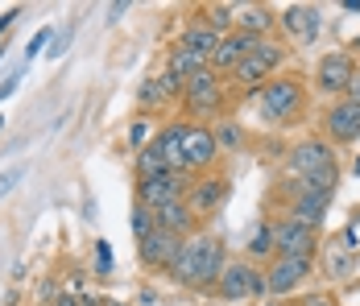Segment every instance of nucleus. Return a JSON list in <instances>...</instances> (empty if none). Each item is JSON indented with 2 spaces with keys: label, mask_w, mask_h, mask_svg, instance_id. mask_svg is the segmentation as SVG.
<instances>
[{
  "label": "nucleus",
  "mask_w": 360,
  "mask_h": 306,
  "mask_svg": "<svg viewBox=\"0 0 360 306\" xmlns=\"http://www.w3.org/2000/svg\"><path fill=\"white\" fill-rule=\"evenodd\" d=\"M67 42H71V30L54 34V42H50V50H46V58H63V54H67Z\"/></svg>",
  "instance_id": "f704fd0d"
},
{
  "label": "nucleus",
  "mask_w": 360,
  "mask_h": 306,
  "mask_svg": "<svg viewBox=\"0 0 360 306\" xmlns=\"http://www.w3.org/2000/svg\"><path fill=\"white\" fill-rule=\"evenodd\" d=\"M252 100V112H257V120L265 125V129H294V125H302L307 120V112H311V83L298 75V70H282L278 79H269Z\"/></svg>",
  "instance_id": "f257e3e1"
},
{
  "label": "nucleus",
  "mask_w": 360,
  "mask_h": 306,
  "mask_svg": "<svg viewBox=\"0 0 360 306\" xmlns=\"http://www.w3.org/2000/svg\"><path fill=\"white\" fill-rule=\"evenodd\" d=\"M166 170H170V162H166L158 141H149L145 149H137V178H153V174H166Z\"/></svg>",
  "instance_id": "cd10ccee"
},
{
  "label": "nucleus",
  "mask_w": 360,
  "mask_h": 306,
  "mask_svg": "<svg viewBox=\"0 0 360 306\" xmlns=\"http://www.w3.org/2000/svg\"><path fill=\"white\" fill-rule=\"evenodd\" d=\"M21 178H25V166H13V170L0 174V199H4V195H8V191H13V186L21 182Z\"/></svg>",
  "instance_id": "473e14b6"
},
{
  "label": "nucleus",
  "mask_w": 360,
  "mask_h": 306,
  "mask_svg": "<svg viewBox=\"0 0 360 306\" xmlns=\"http://www.w3.org/2000/svg\"><path fill=\"white\" fill-rule=\"evenodd\" d=\"M236 30L265 42V37L278 30V8H269V4H240L236 8Z\"/></svg>",
  "instance_id": "412c9836"
},
{
  "label": "nucleus",
  "mask_w": 360,
  "mask_h": 306,
  "mask_svg": "<svg viewBox=\"0 0 360 306\" xmlns=\"http://www.w3.org/2000/svg\"><path fill=\"white\" fill-rule=\"evenodd\" d=\"M340 8H344V13H352V17H360V0H344Z\"/></svg>",
  "instance_id": "ea45409f"
},
{
  "label": "nucleus",
  "mask_w": 360,
  "mask_h": 306,
  "mask_svg": "<svg viewBox=\"0 0 360 306\" xmlns=\"http://www.w3.org/2000/svg\"><path fill=\"white\" fill-rule=\"evenodd\" d=\"M129 224H133V236L137 240H145L158 224H153V211L149 207H141V203H133V215H129Z\"/></svg>",
  "instance_id": "c85d7f7f"
},
{
  "label": "nucleus",
  "mask_w": 360,
  "mask_h": 306,
  "mask_svg": "<svg viewBox=\"0 0 360 306\" xmlns=\"http://www.w3.org/2000/svg\"><path fill=\"white\" fill-rule=\"evenodd\" d=\"M104 306H133V302H120V298H104Z\"/></svg>",
  "instance_id": "79ce46f5"
},
{
  "label": "nucleus",
  "mask_w": 360,
  "mask_h": 306,
  "mask_svg": "<svg viewBox=\"0 0 360 306\" xmlns=\"http://www.w3.org/2000/svg\"><path fill=\"white\" fill-rule=\"evenodd\" d=\"M274 244H278V257H319V228L282 211L274 219Z\"/></svg>",
  "instance_id": "9d476101"
},
{
  "label": "nucleus",
  "mask_w": 360,
  "mask_h": 306,
  "mask_svg": "<svg viewBox=\"0 0 360 306\" xmlns=\"http://www.w3.org/2000/svg\"><path fill=\"white\" fill-rule=\"evenodd\" d=\"M17 17H21V8H8V13H0V37L17 25Z\"/></svg>",
  "instance_id": "e433bc0d"
},
{
  "label": "nucleus",
  "mask_w": 360,
  "mask_h": 306,
  "mask_svg": "<svg viewBox=\"0 0 360 306\" xmlns=\"http://www.w3.org/2000/svg\"><path fill=\"white\" fill-rule=\"evenodd\" d=\"M236 8L240 4H203L199 8V21L212 25L219 37H228V34H236Z\"/></svg>",
  "instance_id": "a878e982"
},
{
  "label": "nucleus",
  "mask_w": 360,
  "mask_h": 306,
  "mask_svg": "<svg viewBox=\"0 0 360 306\" xmlns=\"http://www.w3.org/2000/svg\"><path fill=\"white\" fill-rule=\"evenodd\" d=\"M96 273H100V277L112 273V244L108 240H96Z\"/></svg>",
  "instance_id": "7c9ffc66"
},
{
  "label": "nucleus",
  "mask_w": 360,
  "mask_h": 306,
  "mask_svg": "<svg viewBox=\"0 0 360 306\" xmlns=\"http://www.w3.org/2000/svg\"><path fill=\"white\" fill-rule=\"evenodd\" d=\"M240 257L252 261V265H261V269L278 257V244H274V219H257V224H252L249 236H245V244H240Z\"/></svg>",
  "instance_id": "6ab92c4d"
},
{
  "label": "nucleus",
  "mask_w": 360,
  "mask_h": 306,
  "mask_svg": "<svg viewBox=\"0 0 360 306\" xmlns=\"http://www.w3.org/2000/svg\"><path fill=\"white\" fill-rule=\"evenodd\" d=\"M203 67H207V58H199V54H186V50H179V46H170V54H166V70H170L179 83H186L191 75H199Z\"/></svg>",
  "instance_id": "bb28decb"
},
{
  "label": "nucleus",
  "mask_w": 360,
  "mask_h": 306,
  "mask_svg": "<svg viewBox=\"0 0 360 306\" xmlns=\"http://www.w3.org/2000/svg\"><path fill=\"white\" fill-rule=\"evenodd\" d=\"M315 265H319L315 257H274V261L265 265L269 298H282V302H286L302 281H311V277H315Z\"/></svg>",
  "instance_id": "9b49d317"
},
{
  "label": "nucleus",
  "mask_w": 360,
  "mask_h": 306,
  "mask_svg": "<svg viewBox=\"0 0 360 306\" xmlns=\"http://www.w3.org/2000/svg\"><path fill=\"white\" fill-rule=\"evenodd\" d=\"M290 63V50L286 42H274V37H265V42H257V50H252L249 58L240 63V67L232 70V79H228V87L232 91H240V96H257L269 79H278Z\"/></svg>",
  "instance_id": "f03ea898"
},
{
  "label": "nucleus",
  "mask_w": 360,
  "mask_h": 306,
  "mask_svg": "<svg viewBox=\"0 0 360 306\" xmlns=\"http://www.w3.org/2000/svg\"><path fill=\"white\" fill-rule=\"evenodd\" d=\"M0 58H4V46H0Z\"/></svg>",
  "instance_id": "a18cd8bd"
},
{
  "label": "nucleus",
  "mask_w": 360,
  "mask_h": 306,
  "mask_svg": "<svg viewBox=\"0 0 360 306\" xmlns=\"http://www.w3.org/2000/svg\"><path fill=\"white\" fill-rule=\"evenodd\" d=\"M54 42V30H37L30 42H25V63H34L37 54H41V46H50Z\"/></svg>",
  "instance_id": "c756f323"
},
{
  "label": "nucleus",
  "mask_w": 360,
  "mask_h": 306,
  "mask_svg": "<svg viewBox=\"0 0 360 306\" xmlns=\"http://www.w3.org/2000/svg\"><path fill=\"white\" fill-rule=\"evenodd\" d=\"M352 174H356V178H360V153H356V162H352Z\"/></svg>",
  "instance_id": "37998d69"
},
{
  "label": "nucleus",
  "mask_w": 360,
  "mask_h": 306,
  "mask_svg": "<svg viewBox=\"0 0 360 306\" xmlns=\"http://www.w3.org/2000/svg\"><path fill=\"white\" fill-rule=\"evenodd\" d=\"M124 13H129V0H116V4L108 8V21H120Z\"/></svg>",
  "instance_id": "4c0bfd02"
},
{
  "label": "nucleus",
  "mask_w": 360,
  "mask_h": 306,
  "mask_svg": "<svg viewBox=\"0 0 360 306\" xmlns=\"http://www.w3.org/2000/svg\"><path fill=\"white\" fill-rule=\"evenodd\" d=\"M0 129H4V116H0Z\"/></svg>",
  "instance_id": "c03bdc74"
},
{
  "label": "nucleus",
  "mask_w": 360,
  "mask_h": 306,
  "mask_svg": "<svg viewBox=\"0 0 360 306\" xmlns=\"http://www.w3.org/2000/svg\"><path fill=\"white\" fill-rule=\"evenodd\" d=\"M149 141H153V136H149V125H145V120H137V125L129 129V145H133V149H145Z\"/></svg>",
  "instance_id": "72a5a7b5"
},
{
  "label": "nucleus",
  "mask_w": 360,
  "mask_h": 306,
  "mask_svg": "<svg viewBox=\"0 0 360 306\" xmlns=\"http://www.w3.org/2000/svg\"><path fill=\"white\" fill-rule=\"evenodd\" d=\"M228 265V244L216 232H195V286L191 290H216Z\"/></svg>",
  "instance_id": "1a4fd4ad"
},
{
  "label": "nucleus",
  "mask_w": 360,
  "mask_h": 306,
  "mask_svg": "<svg viewBox=\"0 0 360 306\" xmlns=\"http://www.w3.org/2000/svg\"><path fill=\"white\" fill-rule=\"evenodd\" d=\"M294 306H340V302H335V294H327V290H311V294H302Z\"/></svg>",
  "instance_id": "2f4dec72"
},
{
  "label": "nucleus",
  "mask_w": 360,
  "mask_h": 306,
  "mask_svg": "<svg viewBox=\"0 0 360 306\" xmlns=\"http://www.w3.org/2000/svg\"><path fill=\"white\" fill-rule=\"evenodd\" d=\"M319 253H323V273H327V277H335V281H340V277H348L352 265H356V253H348V248L340 244V236L331 240L327 248H319Z\"/></svg>",
  "instance_id": "393cba45"
},
{
  "label": "nucleus",
  "mask_w": 360,
  "mask_h": 306,
  "mask_svg": "<svg viewBox=\"0 0 360 306\" xmlns=\"http://www.w3.org/2000/svg\"><path fill=\"white\" fill-rule=\"evenodd\" d=\"M319 136L331 145H356L360 141V103L352 100H331L319 116Z\"/></svg>",
  "instance_id": "f8f14e48"
},
{
  "label": "nucleus",
  "mask_w": 360,
  "mask_h": 306,
  "mask_svg": "<svg viewBox=\"0 0 360 306\" xmlns=\"http://www.w3.org/2000/svg\"><path fill=\"white\" fill-rule=\"evenodd\" d=\"M286 211L294 215V219H302V224H311V228H319V232H323L327 211H331V195H319V191H298V195L286 203Z\"/></svg>",
  "instance_id": "aec40b11"
},
{
  "label": "nucleus",
  "mask_w": 360,
  "mask_h": 306,
  "mask_svg": "<svg viewBox=\"0 0 360 306\" xmlns=\"http://www.w3.org/2000/svg\"><path fill=\"white\" fill-rule=\"evenodd\" d=\"M216 298L228 306L236 302H265L269 298V281H265V269L261 265H252L245 257H228V265H224V277H219L216 286Z\"/></svg>",
  "instance_id": "7ed1b4c3"
},
{
  "label": "nucleus",
  "mask_w": 360,
  "mask_h": 306,
  "mask_svg": "<svg viewBox=\"0 0 360 306\" xmlns=\"http://www.w3.org/2000/svg\"><path fill=\"white\" fill-rule=\"evenodd\" d=\"M182 240L170 236V232H162V228H153L145 240H137V261H141L145 273H166L170 269V261L179 257Z\"/></svg>",
  "instance_id": "2eb2a0df"
},
{
  "label": "nucleus",
  "mask_w": 360,
  "mask_h": 306,
  "mask_svg": "<svg viewBox=\"0 0 360 306\" xmlns=\"http://www.w3.org/2000/svg\"><path fill=\"white\" fill-rule=\"evenodd\" d=\"M327 166H340V149L327 141V136H302L294 141L286 153H282V178H311V174L327 170Z\"/></svg>",
  "instance_id": "423d86ee"
},
{
  "label": "nucleus",
  "mask_w": 360,
  "mask_h": 306,
  "mask_svg": "<svg viewBox=\"0 0 360 306\" xmlns=\"http://www.w3.org/2000/svg\"><path fill=\"white\" fill-rule=\"evenodd\" d=\"M153 224H158L162 232L179 236V240H186V236L199 232V219H195V211L186 207V195L174 199V203H166V207H158V211H153Z\"/></svg>",
  "instance_id": "a211bd4d"
},
{
  "label": "nucleus",
  "mask_w": 360,
  "mask_h": 306,
  "mask_svg": "<svg viewBox=\"0 0 360 306\" xmlns=\"http://www.w3.org/2000/svg\"><path fill=\"white\" fill-rule=\"evenodd\" d=\"M212 136H216L219 153H240L249 145V133H245V125L236 116H219L216 125H212Z\"/></svg>",
  "instance_id": "b1692460"
},
{
  "label": "nucleus",
  "mask_w": 360,
  "mask_h": 306,
  "mask_svg": "<svg viewBox=\"0 0 360 306\" xmlns=\"http://www.w3.org/2000/svg\"><path fill=\"white\" fill-rule=\"evenodd\" d=\"M257 42H261V37H249V34H240V30H236V34H228V37H219V46L212 50L207 67L216 70V75H224V79H232V70L240 67L252 50H257Z\"/></svg>",
  "instance_id": "dca6fc26"
},
{
  "label": "nucleus",
  "mask_w": 360,
  "mask_h": 306,
  "mask_svg": "<svg viewBox=\"0 0 360 306\" xmlns=\"http://www.w3.org/2000/svg\"><path fill=\"white\" fill-rule=\"evenodd\" d=\"M232 199V178L224 170H207V174H195L186 182V207L195 211V219L203 224L207 215H216L219 207Z\"/></svg>",
  "instance_id": "0eeeda50"
},
{
  "label": "nucleus",
  "mask_w": 360,
  "mask_h": 306,
  "mask_svg": "<svg viewBox=\"0 0 360 306\" xmlns=\"http://www.w3.org/2000/svg\"><path fill=\"white\" fill-rule=\"evenodd\" d=\"M224 103H228V83L212 67H203L199 75H191L182 83V112L199 116V125H207V116H219Z\"/></svg>",
  "instance_id": "39448f33"
},
{
  "label": "nucleus",
  "mask_w": 360,
  "mask_h": 306,
  "mask_svg": "<svg viewBox=\"0 0 360 306\" xmlns=\"http://www.w3.org/2000/svg\"><path fill=\"white\" fill-rule=\"evenodd\" d=\"M257 306H290V302H282V298H265V302H257Z\"/></svg>",
  "instance_id": "a19ab883"
},
{
  "label": "nucleus",
  "mask_w": 360,
  "mask_h": 306,
  "mask_svg": "<svg viewBox=\"0 0 360 306\" xmlns=\"http://www.w3.org/2000/svg\"><path fill=\"white\" fill-rule=\"evenodd\" d=\"M344 100H352V103H360V75H356V79H352V87H348V96H344Z\"/></svg>",
  "instance_id": "58836bf2"
},
{
  "label": "nucleus",
  "mask_w": 360,
  "mask_h": 306,
  "mask_svg": "<svg viewBox=\"0 0 360 306\" xmlns=\"http://www.w3.org/2000/svg\"><path fill=\"white\" fill-rule=\"evenodd\" d=\"M186 182H191V178H186V174H174V170L153 174V178H137V199H133V203L158 211V207L182 199V195H186Z\"/></svg>",
  "instance_id": "4468645a"
},
{
  "label": "nucleus",
  "mask_w": 360,
  "mask_h": 306,
  "mask_svg": "<svg viewBox=\"0 0 360 306\" xmlns=\"http://www.w3.org/2000/svg\"><path fill=\"white\" fill-rule=\"evenodd\" d=\"M174 100H182V83L166 67L158 70V75H149L137 87V108L141 112H162L166 103H174Z\"/></svg>",
  "instance_id": "f3484780"
},
{
  "label": "nucleus",
  "mask_w": 360,
  "mask_h": 306,
  "mask_svg": "<svg viewBox=\"0 0 360 306\" xmlns=\"http://www.w3.org/2000/svg\"><path fill=\"white\" fill-rule=\"evenodd\" d=\"M179 50H186V54H199V58H212V50L219 46V34L212 30V25H203L199 17H191L186 25H182L179 42H174Z\"/></svg>",
  "instance_id": "4be33fe9"
},
{
  "label": "nucleus",
  "mask_w": 360,
  "mask_h": 306,
  "mask_svg": "<svg viewBox=\"0 0 360 306\" xmlns=\"http://www.w3.org/2000/svg\"><path fill=\"white\" fill-rule=\"evenodd\" d=\"M17 91H21V75H8V79L0 83V103H4V100H13Z\"/></svg>",
  "instance_id": "c9c22d12"
},
{
  "label": "nucleus",
  "mask_w": 360,
  "mask_h": 306,
  "mask_svg": "<svg viewBox=\"0 0 360 306\" xmlns=\"http://www.w3.org/2000/svg\"><path fill=\"white\" fill-rule=\"evenodd\" d=\"M186 125H191V120H166V125L153 133V141L162 145V153H166V162H170L174 174H182V136H186Z\"/></svg>",
  "instance_id": "5701e85b"
},
{
  "label": "nucleus",
  "mask_w": 360,
  "mask_h": 306,
  "mask_svg": "<svg viewBox=\"0 0 360 306\" xmlns=\"http://www.w3.org/2000/svg\"><path fill=\"white\" fill-rule=\"evenodd\" d=\"M278 30L286 42L294 46H311L319 30H323V13L315 8V4H286L282 13H278Z\"/></svg>",
  "instance_id": "ddd939ff"
},
{
  "label": "nucleus",
  "mask_w": 360,
  "mask_h": 306,
  "mask_svg": "<svg viewBox=\"0 0 360 306\" xmlns=\"http://www.w3.org/2000/svg\"><path fill=\"white\" fill-rule=\"evenodd\" d=\"M356 75H360L356 54H348L344 46H340V50H323L319 63H315V75H311V87L331 103V100H344V96H348V87H352Z\"/></svg>",
  "instance_id": "20e7f679"
},
{
  "label": "nucleus",
  "mask_w": 360,
  "mask_h": 306,
  "mask_svg": "<svg viewBox=\"0 0 360 306\" xmlns=\"http://www.w3.org/2000/svg\"><path fill=\"white\" fill-rule=\"evenodd\" d=\"M219 158H224V153H219L216 136H212V125L191 120V125H186V136H182V174L195 178V174L216 170Z\"/></svg>",
  "instance_id": "6e6552de"
}]
</instances>
